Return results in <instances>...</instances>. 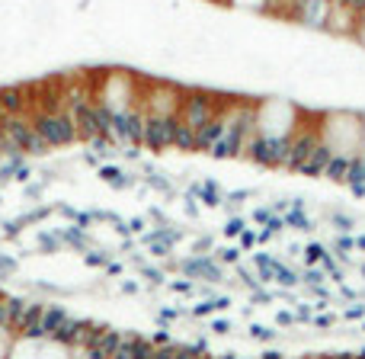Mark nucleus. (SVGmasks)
<instances>
[{
    "mask_svg": "<svg viewBox=\"0 0 365 359\" xmlns=\"http://www.w3.org/2000/svg\"><path fill=\"white\" fill-rule=\"evenodd\" d=\"M321 141L330 158L356 161L365 148V113L359 109H321Z\"/></svg>",
    "mask_w": 365,
    "mask_h": 359,
    "instance_id": "obj_1",
    "label": "nucleus"
},
{
    "mask_svg": "<svg viewBox=\"0 0 365 359\" xmlns=\"http://www.w3.org/2000/svg\"><path fill=\"white\" fill-rule=\"evenodd\" d=\"M32 122H36L42 138L48 141L55 151L77 145V126H74V116H71L68 109H36V113H32Z\"/></svg>",
    "mask_w": 365,
    "mask_h": 359,
    "instance_id": "obj_2",
    "label": "nucleus"
},
{
    "mask_svg": "<svg viewBox=\"0 0 365 359\" xmlns=\"http://www.w3.org/2000/svg\"><path fill=\"white\" fill-rule=\"evenodd\" d=\"M359 16L362 13L356 6H349L346 0H334L327 13V23H324V32L334 39H356V29H359Z\"/></svg>",
    "mask_w": 365,
    "mask_h": 359,
    "instance_id": "obj_3",
    "label": "nucleus"
},
{
    "mask_svg": "<svg viewBox=\"0 0 365 359\" xmlns=\"http://www.w3.org/2000/svg\"><path fill=\"white\" fill-rule=\"evenodd\" d=\"M173 135H177V116H148V151H173Z\"/></svg>",
    "mask_w": 365,
    "mask_h": 359,
    "instance_id": "obj_4",
    "label": "nucleus"
},
{
    "mask_svg": "<svg viewBox=\"0 0 365 359\" xmlns=\"http://www.w3.org/2000/svg\"><path fill=\"white\" fill-rule=\"evenodd\" d=\"M225 6H231V10L259 13V16H266V10H269V0H225Z\"/></svg>",
    "mask_w": 365,
    "mask_h": 359,
    "instance_id": "obj_5",
    "label": "nucleus"
},
{
    "mask_svg": "<svg viewBox=\"0 0 365 359\" xmlns=\"http://www.w3.org/2000/svg\"><path fill=\"white\" fill-rule=\"evenodd\" d=\"M13 340H16V330L0 324V356H10L13 353Z\"/></svg>",
    "mask_w": 365,
    "mask_h": 359,
    "instance_id": "obj_6",
    "label": "nucleus"
},
{
    "mask_svg": "<svg viewBox=\"0 0 365 359\" xmlns=\"http://www.w3.org/2000/svg\"><path fill=\"white\" fill-rule=\"evenodd\" d=\"M356 42H359L362 49H365V13L359 16V29H356Z\"/></svg>",
    "mask_w": 365,
    "mask_h": 359,
    "instance_id": "obj_7",
    "label": "nucleus"
},
{
    "mask_svg": "<svg viewBox=\"0 0 365 359\" xmlns=\"http://www.w3.org/2000/svg\"><path fill=\"white\" fill-rule=\"evenodd\" d=\"M362 151H365V148H362Z\"/></svg>",
    "mask_w": 365,
    "mask_h": 359,
    "instance_id": "obj_8",
    "label": "nucleus"
}]
</instances>
